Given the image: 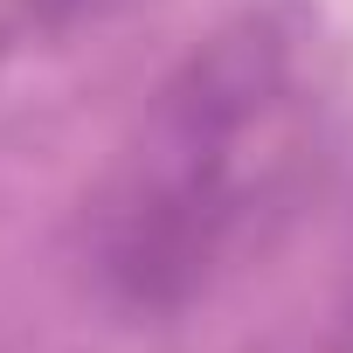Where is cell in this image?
<instances>
[{
	"instance_id": "1",
	"label": "cell",
	"mask_w": 353,
	"mask_h": 353,
	"mask_svg": "<svg viewBox=\"0 0 353 353\" xmlns=\"http://www.w3.org/2000/svg\"><path fill=\"white\" fill-rule=\"evenodd\" d=\"M319 145V70L277 8L208 35L152 97L97 201V277L173 312L256 236Z\"/></svg>"
},
{
	"instance_id": "2",
	"label": "cell",
	"mask_w": 353,
	"mask_h": 353,
	"mask_svg": "<svg viewBox=\"0 0 353 353\" xmlns=\"http://www.w3.org/2000/svg\"><path fill=\"white\" fill-rule=\"evenodd\" d=\"M42 14H70V8H90V0H35Z\"/></svg>"
}]
</instances>
